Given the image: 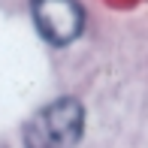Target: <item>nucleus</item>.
Wrapping results in <instances>:
<instances>
[{"label": "nucleus", "mask_w": 148, "mask_h": 148, "mask_svg": "<svg viewBox=\"0 0 148 148\" xmlns=\"http://www.w3.org/2000/svg\"><path fill=\"white\" fill-rule=\"evenodd\" d=\"M30 12H33L39 33L51 45L73 42L82 33V24H85V12L79 6V0H33Z\"/></svg>", "instance_id": "nucleus-2"}, {"label": "nucleus", "mask_w": 148, "mask_h": 148, "mask_svg": "<svg viewBox=\"0 0 148 148\" xmlns=\"http://www.w3.org/2000/svg\"><path fill=\"white\" fill-rule=\"evenodd\" d=\"M85 127V109L79 100L64 97L42 106L24 127V148H76Z\"/></svg>", "instance_id": "nucleus-1"}]
</instances>
